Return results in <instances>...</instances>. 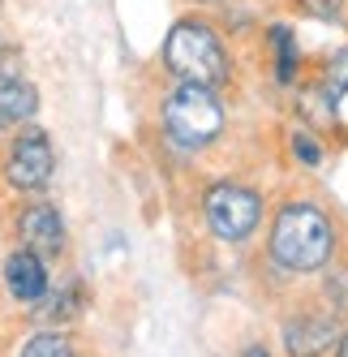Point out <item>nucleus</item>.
<instances>
[{"label":"nucleus","mask_w":348,"mask_h":357,"mask_svg":"<svg viewBox=\"0 0 348 357\" xmlns=\"http://www.w3.org/2000/svg\"><path fill=\"white\" fill-rule=\"evenodd\" d=\"M267 56H271V78H276V86H296L306 73V52H301V39H296V31L288 26V22H271L267 35Z\"/></svg>","instance_id":"1a4fd4ad"},{"label":"nucleus","mask_w":348,"mask_h":357,"mask_svg":"<svg viewBox=\"0 0 348 357\" xmlns=\"http://www.w3.org/2000/svg\"><path fill=\"white\" fill-rule=\"evenodd\" d=\"M17 357H78V344L65 327H39L22 340Z\"/></svg>","instance_id":"f8f14e48"},{"label":"nucleus","mask_w":348,"mask_h":357,"mask_svg":"<svg viewBox=\"0 0 348 357\" xmlns=\"http://www.w3.org/2000/svg\"><path fill=\"white\" fill-rule=\"evenodd\" d=\"M13 237H17V245H26V250L43 254L47 263L61 259L65 245H69L65 215L56 211V202H47V198H31L26 207L13 215Z\"/></svg>","instance_id":"423d86ee"},{"label":"nucleus","mask_w":348,"mask_h":357,"mask_svg":"<svg viewBox=\"0 0 348 357\" xmlns=\"http://www.w3.org/2000/svg\"><path fill=\"white\" fill-rule=\"evenodd\" d=\"M262 211H267V202L254 185L215 181L203 190V220H207L215 241H228V245L250 241L262 228Z\"/></svg>","instance_id":"39448f33"},{"label":"nucleus","mask_w":348,"mask_h":357,"mask_svg":"<svg viewBox=\"0 0 348 357\" xmlns=\"http://www.w3.org/2000/svg\"><path fill=\"white\" fill-rule=\"evenodd\" d=\"M0 275H5V289L17 305H39L47 297V289H52V271H47V259L26 245H13L5 254V267H0Z\"/></svg>","instance_id":"0eeeda50"},{"label":"nucleus","mask_w":348,"mask_h":357,"mask_svg":"<svg viewBox=\"0 0 348 357\" xmlns=\"http://www.w3.org/2000/svg\"><path fill=\"white\" fill-rule=\"evenodd\" d=\"M56 176V146L52 134L43 125L26 121L22 130H13L0 151V181L13 194H43Z\"/></svg>","instance_id":"20e7f679"},{"label":"nucleus","mask_w":348,"mask_h":357,"mask_svg":"<svg viewBox=\"0 0 348 357\" xmlns=\"http://www.w3.org/2000/svg\"><path fill=\"white\" fill-rule=\"evenodd\" d=\"M288 5L310 22H322V26H340L348 17V0H288Z\"/></svg>","instance_id":"2eb2a0df"},{"label":"nucleus","mask_w":348,"mask_h":357,"mask_svg":"<svg viewBox=\"0 0 348 357\" xmlns=\"http://www.w3.org/2000/svg\"><path fill=\"white\" fill-rule=\"evenodd\" d=\"M340 340V319L335 314H296L284 323V349L288 357H331Z\"/></svg>","instance_id":"6e6552de"},{"label":"nucleus","mask_w":348,"mask_h":357,"mask_svg":"<svg viewBox=\"0 0 348 357\" xmlns=\"http://www.w3.org/2000/svg\"><path fill=\"white\" fill-rule=\"evenodd\" d=\"M335 250H340V228L310 198H288L271 220L267 254L284 275H322L335 263Z\"/></svg>","instance_id":"f257e3e1"},{"label":"nucleus","mask_w":348,"mask_h":357,"mask_svg":"<svg viewBox=\"0 0 348 357\" xmlns=\"http://www.w3.org/2000/svg\"><path fill=\"white\" fill-rule=\"evenodd\" d=\"M318 95H322V108L331 112V121H340L348 104V43L318 65Z\"/></svg>","instance_id":"9b49d317"},{"label":"nucleus","mask_w":348,"mask_h":357,"mask_svg":"<svg viewBox=\"0 0 348 357\" xmlns=\"http://www.w3.org/2000/svg\"><path fill=\"white\" fill-rule=\"evenodd\" d=\"M159 69L172 82H193L211 91H228L237 78L232 47L207 13H181L168 26L159 43Z\"/></svg>","instance_id":"f03ea898"},{"label":"nucleus","mask_w":348,"mask_h":357,"mask_svg":"<svg viewBox=\"0 0 348 357\" xmlns=\"http://www.w3.org/2000/svg\"><path fill=\"white\" fill-rule=\"evenodd\" d=\"M82 301H86V289L78 284V280H65L56 293L47 289V297L39 301V314L52 319V323H65V319H73V314L82 310Z\"/></svg>","instance_id":"ddd939ff"},{"label":"nucleus","mask_w":348,"mask_h":357,"mask_svg":"<svg viewBox=\"0 0 348 357\" xmlns=\"http://www.w3.org/2000/svg\"><path fill=\"white\" fill-rule=\"evenodd\" d=\"M228 130V104L223 91L211 86H193V82H172L159 99V134L168 146L198 155L223 138Z\"/></svg>","instance_id":"7ed1b4c3"},{"label":"nucleus","mask_w":348,"mask_h":357,"mask_svg":"<svg viewBox=\"0 0 348 357\" xmlns=\"http://www.w3.org/2000/svg\"><path fill=\"white\" fill-rule=\"evenodd\" d=\"M0 13H5V0H0Z\"/></svg>","instance_id":"6ab92c4d"},{"label":"nucleus","mask_w":348,"mask_h":357,"mask_svg":"<svg viewBox=\"0 0 348 357\" xmlns=\"http://www.w3.org/2000/svg\"><path fill=\"white\" fill-rule=\"evenodd\" d=\"M241 357H276L267 344H250V349H241Z\"/></svg>","instance_id":"f3484780"},{"label":"nucleus","mask_w":348,"mask_h":357,"mask_svg":"<svg viewBox=\"0 0 348 357\" xmlns=\"http://www.w3.org/2000/svg\"><path fill=\"white\" fill-rule=\"evenodd\" d=\"M288 151H292V160H296V164H306V168H322V160H327L322 142L314 138V130H306V125H292V134H288Z\"/></svg>","instance_id":"4468645a"},{"label":"nucleus","mask_w":348,"mask_h":357,"mask_svg":"<svg viewBox=\"0 0 348 357\" xmlns=\"http://www.w3.org/2000/svg\"><path fill=\"white\" fill-rule=\"evenodd\" d=\"M17 78H26V52L13 39H0V86H9Z\"/></svg>","instance_id":"dca6fc26"},{"label":"nucleus","mask_w":348,"mask_h":357,"mask_svg":"<svg viewBox=\"0 0 348 357\" xmlns=\"http://www.w3.org/2000/svg\"><path fill=\"white\" fill-rule=\"evenodd\" d=\"M39 104H43V99H39V86L31 78H17L9 86H0V138H9L26 121H35Z\"/></svg>","instance_id":"9d476101"},{"label":"nucleus","mask_w":348,"mask_h":357,"mask_svg":"<svg viewBox=\"0 0 348 357\" xmlns=\"http://www.w3.org/2000/svg\"><path fill=\"white\" fill-rule=\"evenodd\" d=\"M331 357H348V331H340V340H335V349H331Z\"/></svg>","instance_id":"a211bd4d"}]
</instances>
